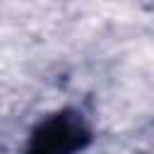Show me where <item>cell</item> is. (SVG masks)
<instances>
[{
  "label": "cell",
  "mask_w": 154,
  "mask_h": 154,
  "mask_svg": "<svg viewBox=\"0 0 154 154\" xmlns=\"http://www.w3.org/2000/svg\"><path fill=\"white\" fill-rule=\"evenodd\" d=\"M87 128L72 113H60L38 125L26 154H75L87 144Z\"/></svg>",
  "instance_id": "6da1fadb"
}]
</instances>
